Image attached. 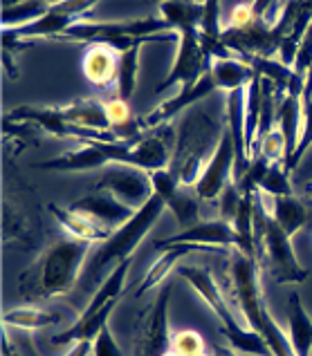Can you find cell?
<instances>
[{
    "label": "cell",
    "instance_id": "obj_1",
    "mask_svg": "<svg viewBox=\"0 0 312 356\" xmlns=\"http://www.w3.org/2000/svg\"><path fill=\"white\" fill-rule=\"evenodd\" d=\"M90 242L77 238H61L45 251L29 271L21 276L18 293L25 300H47L65 296L77 284L79 273L88 258Z\"/></svg>",
    "mask_w": 312,
    "mask_h": 356
},
{
    "label": "cell",
    "instance_id": "obj_2",
    "mask_svg": "<svg viewBox=\"0 0 312 356\" xmlns=\"http://www.w3.org/2000/svg\"><path fill=\"white\" fill-rule=\"evenodd\" d=\"M231 282H234L240 312L247 318L249 327L263 337L272 356H297L290 345V337H286L281 325L272 318L267 305L263 302L256 258H247L236 251L234 258H231Z\"/></svg>",
    "mask_w": 312,
    "mask_h": 356
},
{
    "label": "cell",
    "instance_id": "obj_3",
    "mask_svg": "<svg viewBox=\"0 0 312 356\" xmlns=\"http://www.w3.org/2000/svg\"><path fill=\"white\" fill-rule=\"evenodd\" d=\"M178 276L185 278L191 287L203 296V300L209 305V309L216 314V318L220 323V332H223V337L229 341V348H234L236 352H243V354L272 356L263 337L251 327L240 325V321H236L234 312L229 309V302L225 298V293L220 291V287L216 284L214 276L209 273V269L200 267V264L198 267H180Z\"/></svg>",
    "mask_w": 312,
    "mask_h": 356
},
{
    "label": "cell",
    "instance_id": "obj_4",
    "mask_svg": "<svg viewBox=\"0 0 312 356\" xmlns=\"http://www.w3.org/2000/svg\"><path fill=\"white\" fill-rule=\"evenodd\" d=\"M164 209H166V202L159 197L157 193H153V197H150L124 227H119L106 242H102V247L93 253V258L86 264V280L90 284H99L102 271L110 262H122V260L133 258L137 244L144 240L150 227H153L159 220V216L164 213Z\"/></svg>",
    "mask_w": 312,
    "mask_h": 356
},
{
    "label": "cell",
    "instance_id": "obj_5",
    "mask_svg": "<svg viewBox=\"0 0 312 356\" xmlns=\"http://www.w3.org/2000/svg\"><path fill=\"white\" fill-rule=\"evenodd\" d=\"M254 236L256 244L265 249L270 271L276 282H304L308 278V269L297 260L292 249V238L281 229L272 213L265 211V204L256 193L254 202Z\"/></svg>",
    "mask_w": 312,
    "mask_h": 356
},
{
    "label": "cell",
    "instance_id": "obj_6",
    "mask_svg": "<svg viewBox=\"0 0 312 356\" xmlns=\"http://www.w3.org/2000/svg\"><path fill=\"white\" fill-rule=\"evenodd\" d=\"M113 38H144V40H166L180 38L178 34H171V27L162 16H148V18H135V20H79L68 32L58 38L63 43H108Z\"/></svg>",
    "mask_w": 312,
    "mask_h": 356
},
{
    "label": "cell",
    "instance_id": "obj_7",
    "mask_svg": "<svg viewBox=\"0 0 312 356\" xmlns=\"http://www.w3.org/2000/svg\"><path fill=\"white\" fill-rule=\"evenodd\" d=\"M211 124L214 121L205 113H194L187 117L185 126L180 128L173 159H171L169 166V170L178 177L180 186H196L200 175H203L205 157L211 148V139H214V126Z\"/></svg>",
    "mask_w": 312,
    "mask_h": 356
},
{
    "label": "cell",
    "instance_id": "obj_8",
    "mask_svg": "<svg viewBox=\"0 0 312 356\" xmlns=\"http://www.w3.org/2000/svg\"><path fill=\"white\" fill-rule=\"evenodd\" d=\"M173 284H164L157 291V298L148 302L135 323L133 356H164L171 345L169 332V302Z\"/></svg>",
    "mask_w": 312,
    "mask_h": 356
},
{
    "label": "cell",
    "instance_id": "obj_9",
    "mask_svg": "<svg viewBox=\"0 0 312 356\" xmlns=\"http://www.w3.org/2000/svg\"><path fill=\"white\" fill-rule=\"evenodd\" d=\"M95 191H106L115 195L122 204L130 207L133 211H139L146 202L153 197V181H150V172L126 166V164H110L102 170Z\"/></svg>",
    "mask_w": 312,
    "mask_h": 356
},
{
    "label": "cell",
    "instance_id": "obj_10",
    "mask_svg": "<svg viewBox=\"0 0 312 356\" xmlns=\"http://www.w3.org/2000/svg\"><path fill=\"white\" fill-rule=\"evenodd\" d=\"M178 56L171 72L164 76V81L155 88V92H164V90L173 86H191L203 79L211 65L207 63V56L203 52V43H200V29L189 27L178 32Z\"/></svg>",
    "mask_w": 312,
    "mask_h": 356
},
{
    "label": "cell",
    "instance_id": "obj_11",
    "mask_svg": "<svg viewBox=\"0 0 312 356\" xmlns=\"http://www.w3.org/2000/svg\"><path fill=\"white\" fill-rule=\"evenodd\" d=\"M95 5L97 3H52V7L34 23L16 29H3V34L14 36L18 40H27V43H32L34 38L58 40L75 23L84 20Z\"/></svg>",
    "mask_w": 312,
    "mask_h": 356
},
{
    "label": "cell",
    "instance_id": "obj_12",
    "mask_svg": "<svg viewBox=\"0 0 312 356\" xmlns=\"http://www.w3.org/2000/svg\"><path fill=\"white\" fill-rule=\"evenodd\" d=\"M236 170V146L231 139L229 130L223 126L220 139L211 152L207 166L196 184V195L200 200H218L223 191L231 184V175Z\"/></svg>",
    "mask_w": 312,
    "mask_h": 356
},
{
    "label": "cell",
    "instance_id": "obj_13",
    "mask_svg": "<svg viewBox=\"0 0 312 356\" xmlns=\"http://www.w3.org/2000/svg\"><path fill=\"white\" fill-rule=\"evenodd\" d=\"M169 244H198V247H211V249H223V247H234L236 251L243 249V242L236 233L234 225H229L225 220H200L196 225L182 229L178 236H171L162 242H157L155 247L162 249Z\"/></svg>",
    "mask_w": 312,
    "mask_h": 356
},
{
    "label": "cell",
    "instance_id": "obj_14",
    "mask_svg": "<svg viewBox=\"0 0 312 356\" xmlns=\"http://www.w3.org/2000/svg\"><path fill=\"white\" fill-rule=\"evenodd\" d=\"M68 209L79 213V216H86L88 220L97 222V225H102L110 233H115L119 227H124L126 222L137 213L130 207L122 204L115 195H110L106 191L88 193V195L75 200Z\"/></svg>",
    "mask_w": 312,
    "mask_h": 356
},
{
    "label": "cell",
    "instance_id": "obj_15",
    "mask_svg": "<svg viewBox=\"0 0 312 356\" xmlns=\"http://www.w3.org/2000/svg\"><path fill=\"white\" fill-rule=\"evenodd\" d=\"M216 90H218L216 79L211 76V72H207L200 81H196V83H191V86H182L176 97L162 101L155 110H150V113L142 119V128L157 130V128L166 126V121H171L178 113H182L185 108L207 99L211 92H216Z\"/></svg>",
    "mask_w": 312,
    "mask_h": 356
},
{
    "label": "cell",
    "instance_id": "obj_16",
    "mask_svg": "<svg viewBox=\"0 0 312 356\" xmlns=\"http://www.w3.org/2000/svg\"><path fill=\"white\" fill-rule=\"evenodd\" d=\"M119 60H122V52H117L115 47H110L106 43L88 45L81 60L86 81L95 88H108L113 81H117Z\"/></svg>",
    "mask_w": 312,
    "mask_h": 356
},
{
    "label": "cell",
    "instance_id": "obj_17",
    "mask_svg": "<svg viewBox=\"0 0 312 356\" xmlns=\"http://www.w3.org/2000/svg\"><path fill=\"white\" fill-rule=\"evenodd\" d=\"M164 253L162 258H159L157 262H153V267L148 269L146 278L142 280V284H139V289L135 291V298H144L146 293L150 289H155L159 282H162L171 271L176 269V264L180 258L189 256V253L194 251H214V253H220L218 249H207V247H198V244H169V247H162Z\"/></svg>",
    "mask_w": 312,
    "mask_h": 356
},
{
    "label": "cell",
    "instance_id": "obj_18",
    "mask_svg": "<svg viewBox=\"0 0 312 356\" xmlns=\"http://www.w3.org/2000/svg\"><path fill=\"white\" fill-rule=\"evenodd\" d=\"M61 117L77 128H88V130H99V132H110V121L106 115L104 101L97 99H77L70 106L61 108Z\"/></svg>",
    "mask_w": 312,
    "mask_h": 356
},
{
    "label": "cell",
    "instance_id": "obj_19",
    "mask_svg": "<svg viewBox=\"0 0 312 356\" xmlns=\"http://www.w3.org/2000/svg\"><path fill=\"white\" fill-rule=\"evenodd\" d=\"M288 321H290V345L297 356H312V318L301 302L297 291L288 298Z\"/></svg>",
    "mask_w": 312,
    "mask_h": 356
},
{
    "label": "cell",
    "instance_id": "obj_20",
    "mask_svg": "<svg viewBox=\"0 0 312 356\" xmlns=\"http://www.w3.org/2000/svg\"><path fill=\"white\" fill-rule=\"evenodd\" d=\"M47 211L52 213L58 225L70 233V238H77V240L93 244V242H106L110 236H113V233L104 229L102 225H97V222L88 220L86 216H79V213L70 211V209H61L58 204H47Z\"/></svg>",
    "mask_w": 312,
    "mask_h": 356
},
{
    "label": "cell",
    "instance_id": "obj_21",
    "mask_svg": "<svg viewBox=\"0 0 312 356\" xmlns=\"http://www.w3.org/2000/svg\"><path fill=\"white\" fill-rule=\"evenodd\" d=\"M211 76L216 79L218 90H227V92H234V90L247 88L251 81H254V70L245 63L243 58H220L211 63Z\"/></svg>",
    "mask_w": 312,
    "mask_h": 356
},
{
    "label": "cell",
    "instance_id": "obj_22",
    "mask_svg": "<svg viewBox=\"0 0 312 356\" xmlns=\"http://www.w3.org/2000/svg\"><path fill=\"white\" fill-rule=\"evenodd\" d=\"M272 216L281 225L290 238H295L301 229H310V216H308V202L299 200L297 195L288 197H274V209Z\"/></svg>",
    "mask_w": 312,
    "mask_h": 356
},
{
    "label": "cell",
    "instance_id": "obj_23",
    "mask_svg": "<svg viewBox=\"0 0 312 356\" xmlns=\"http://www.w3.org/2000/svg\"><path fill=\"white\" fill-rule=\"evenodd\" d=\"M157 9L176 34L189 27L200 29L205 18V3H159Z\"/></svg>",
    "mask_w": 312,
    "mask_h": 356
},
{
    "label": "cell",
    "instance_id": "obj_24",
    "mask_svg": "<svg viewBox=\"0 0 312 356\" xmlns=\"http://www.w3.org/2000/svg\"><path fill=\"white\" fill-rule=\"evenodd\" d=\"M58 321H61L58 314H49V312L36 309V307H16V309H9L3 314L5 327L27 330V332L49 327V325H56Z\"/></svg>",
    "mask_w": 312,
    "mask_h": 356
},
{
    "label": "cell",
    "instance_id": "obj_25",
    "mask_svg": "<svg viewBox=\"0 0 312 356\" xmlns=\"http://www.w3.org/2000/svg\"><path fill=\"white\" fill-rule=\"evenodd\" d=\"M49 7H52V3H41V0H34V3H3V29H16L34 23Z\"/></svg>",
    "mask_w": 312,
    "mask_h": 356
},
{
    "label": "cell",
    "instance_id": "obj_26",
    "mask_svg": "<svg viewBox=\"0 0 312 356\" xmlns=\"http://www.w3.org/2000/svg\"><path fill=\"white\" fill-rule=\"evenodd\" d=\"M139 47L128 49L122 54L119 60V74H117V99H122L128 104V99L133 97L135 86H137V72H139Z\"/></svg>",
    "mask_w": 312,
    "mask_h": 356
},
{
    "label": "cell",
    "instance_id": "obj_27",
    "mask_svg": "<svg viewBox=\"0 0 312 356\" xmlns=\"http://www.w3.org/2000/svg\"><path fill=\"white\" fill-rule=\"evenodd\" d=\"M260 195H272V197H288L295 195V186H292V172L286 164H272L267 175L263 177L258 186Z\"/></svg>",
    "mask_w": 312,
    "mask_h": 356
},
{
    "label": "cell",
    "instance_id": "obj_28",
    "mask_svg": "<svg viewBox=\"0 0 312 356\" xmlns=\"http://www.w3.org/2000/svg\"><path fill=\"white\" fill-rule=\"evenodd\" d=\"M198 200H200L198 195H191V193L185 191V186H180V188L173 193V195H171V197L166 200V209L173 211V213H176V218H178V222L187 229V227H191V225H196V222H200V220H198V216H200Z\"/></svg>",
    "mask_w": 312,
    "mask_h": 356
},
{
    "label": "cell",
    "instance_id": "obj_29",
    "mask_svg": "<svg viewBox=\"0 0 312 356\" xmlns=\"http://www.w3.org/2000/svg\"><path fill=\"white\" fill-rule=\"evenodd\" d=\"M169 350L176 356H205L207 354V343L194 330H180L171 334V345Z\"/></svg>",
    "mask_w": 312,
    "mask_h": 356
},
{
    "label": "cell",
    "instance_id": "obj_30",
    "mask_svg": "<svg viewBox=\"0 0 312 356\" xmlns=\"http://www.w3.org/2000/svg\"><path fill=\"white\" fill-rule=\"evenodd\" d=\"M310 148H312V99L304 101V130H301V139H299V146L295 150V155H292V159L288 161L290 172L299 166V161L304 159V155Z\"/></svg>",
    "mask_w": 312,
    "mask_h": 356
},
{
    "label": "cell",
    "instance_id": "obj_31",
    "mask_svg": "<svg viewBox=\"0 0 312 356\" xmlns=\"http://www.w3.org/2000/svg\"><path fill=\"white\" fill-rule=\"evenodd\" d=\"M218 200H220V220H225V222H229V225H231V222H234L236 216H238L240 204H243L245 195L240 193L236 181H231V184L223 191V195H220Z\"/></svg>",
    "mask_w": 312,
    "mask_h": 356
},
{
    "label": "cell",
    "instance_id": "obj_32",
    "mask_svg": "<svg viewBox=\"0 0 312 356\" xmlns=\"http://www.w3.org/2000/svg\"><path fill=\"white\" fill-rule=\"evenodd\" d=\"M310 67H312V23L308 25L306 29V34H304V40H301V45H299V52H297V60H295V74L301 76V79H306L308 72H310Z\"/></svg>",
    "mask_w": 312,
    "mask_h": 356
},
{
    "label": "cell",
    "instance_id": "obj_33",
    "mask_svg": "<svg viewBox=\"0 0 312 356\" xmlns=\"http://www.w3.org/2000/svg\"><path fill=\"white\" fill-rule=\"evenodd\" d=\"M93 356H124L122 348L117 345L113 332L106 325V327L99 332V337L93 341Z\"/></svg>",
    "mask_w": 312,
    "mask_h": 356
},
{
    "label": "cell",
    "instance_id": "obj_34",
    "mask_svg": "<svg viewBox=\"0 0 312 356\" xmlns=\"http://www.w3.org/2000/svg\"><path fill=\"white\" fill-rule=\"evenodd\" d=\"M297 184L304 188L308 184H312V148L304 155V159L299 161V166L292 170V184Z\"/></svg>",
    "mask_w": 312,
    "mask_h": 356
},
{
    "label": "cell",
    "instance_id": "obj_35",
    "mask_svg": "<svg viewBox=\"0 0 312 356\" xmlns=\"http://www.w3.org/2000/svg\"><path fill=\"white\" fill-rule=\"evenodd\" d=\"M214 356H238V352L234 348H223V345H216Z\"/></svg>",
    "mask_w": 312,
    "mask_h": 356
},
{
    "label": "cell",
    "instance_id": "obj_36",
    "mask_svg": "<svg viewBox=\"0 0 312 356\" xmlns=\"http://www.w3.org/2000/svg\"><path fill=\"white\" fill-rule=\"evenodd\" d=\"M301 191H304V195H308V197L312 200V184H308V186H304V188H301Z\"/></svg>",
    "mask_w": 312,
    "mask_h": 356
},
{
    "label": "cell",
    "instance_id": "obj_37",
    "mask_svg": "<svg viewBox=\"0 0 312 356\" xmlns=\"http://www.w3.org/2000/svg\"><path fill=\"white\" fill-rule=\"evenodd\" d=\"M205 356H209V354H205Z\"/></svg>",
    "mask_w": 312,
    "mask_h": 356
}]
</instances>
